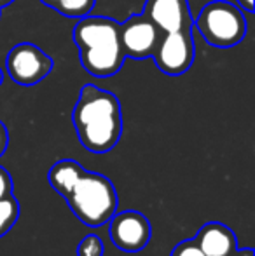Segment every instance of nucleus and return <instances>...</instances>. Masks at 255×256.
<instances>
[{
	"mask_svg": "<svg viewBox=\"0 0 255 256\" xmlns=\"http://www.w3.org/2000/svg\"><path fill=\"white\" fill-rule=\"evenodd\" d=\"M75 132L86 150L107 154L119 143L123 134V112L114 92L93 84L82 86L72 112Z\"/></svg>",
	"mask_w": 255,
	"mask_h": 256,
	"instance_id": "nucleus-1",
	"label": "nucleus"
},
{
	"mask_svg": "<svg viewBox=\"0 0 255 256\" xmlns=\"http://www.w3.org/2000/svg\"><path fill=\"white\" fill-rule=\"evenodd\" d=\"M72 37L89 75L107 78L121 72L126 56L119 40V23L105 16H84L74 26Z\"/></svg>",
	"mask_w": 255,
	"mask_h": 256,
	"instance_id": "nucleus-2",
	"label": "nucleus"
},
{
	"mask_svg": "<svg viewBox=\"0 0 255 256\" xmlns=\"http://www.w3.org/2000/svg\"><path fill=\"white\" fill-rule=\"evenodd\" d=\"M68 208L88 226H102L117 211L119 199L112 182L98 172L82 171L65 194Z\"/></svg>",
	"mask_w": 255,
	"mask_h": 256,
	"instance_id": "nucleus-3",
	"label": "nucleus"
},
{
	"mask_svg": "<svg viewBox=\"0 0 255 256\" xmlns=\"http://www.w3.org/2000/svg\"><path fill=\"white\" fill-rule=\"evenodd\" d=\"M192 26H196L208 46L218 49L234 48L241 44L246 35L245 14L238 6L227 0L208 2L196 20H192Z\"/></svg>",
	"mask_w": 255,
	"mask_h": 256,
	"instance_id": "nucleus-4",
	"label": "nucleus"
},
{
	"mask_svg": "<svg viewBox=\"0 0 255 256\" xmlns=\"http://www.w3.org/2000/svg\"><path fill=\"white\" fill-rule=\"evenodd\" d=\"M53 58L32 42L14 46L6 58V70L9 77L23 88H32L44 80L53 72Z\"/></svg>",
	"mask_w": 255,
	"mask_h": 256,
	"instance_id": "nucleus-5",
	"label": "nucleus"
},
{
	"mask_svg": "<svg viewBox=\"0 0 255 256\" xmlns=\"http://www.w3.org/2000/svg\"><path fill=\"white\" fill-rule=\"evenodd\" d=\"M196 48H194L192 28L163 34L152 52L156 66L170 77H178L189 72L194 63Z\"/></svg>",
	"mask_w": 255,
	"mask_h": 256,
	"instance_id": "nucleus-6",
	"label": "nucleus"
},
{
	"mask_svg": "<svg viewBox=\"0 0 255 256\" xmlns=\"http://www.w3.org/2000/svg\"><path fill=\"white\" fill-rule=\"evenodd\" d=\"M163 32L145 16L133 14L124 23H119V40L126 58L147 60L152 56Z\"/></svg>",
	"mask_w": 255,
	"mask_h": 256,
	"instance_id": "nucleus-7",
	"label": "nucleus"
},
{
	"mask_svg": "<svg viewBox=\"0 0 255 256\" xmlns=\"http://www.w3.org/2000/svg\"><path fill=\"white\" fill-rule=\"evenodd\" d=\"M110 240L126 253H138L145 250L152 236L150 223L142 212L124 211L110 218Z\"/></svg>",
	"mask_w": 255,
	"mask_h": 256,
	"instance_id": "nucleus-8",
	"label": "nucleus"
},
{
	"mask_svg": "<svg viewBox=\"0 0 255 256\" xmlns=\"http://www.w3.org/2000/svg\"><path fill=\"white\" fill-rule=\"evenodd\" d=\"M143 14L163 34L192 28V12L189 0H147Z\"/></svg>",
	"mask_w": 255,
	"mask_h": 256,
	"instance_id": "nucleus-9",
	"label": "nucleus"
},
{
	"mask_svg": "<svg viewBox=\"0 0 255 256\" xmlns=\"http://www.w3.org/2000/svg\"><path fill=\"white\" fill-rule=\"evenodd\" d=\"M194 242L206 256H232V253L238 250L234 232L217 222L201 226L197 236L194 237Z\"/></svg>",
	"mask_w": 255,
	"mask_h": 256,
	"instance_id": "nucleus-10",
	"label": "nucleus"
},
{
	"mask_svg": "<svg viewBox=\"0 0 255 256\" xmlns=\"http://www.w3.org/2000/svg\"><path fill=\"white\" fill-rule=\"evenodd\" d=\"M84 171L81 164L77 160H72V158H63V160H58L51 169H49L48 180L51 183V186L60 194V196H65L68 192V188L72 186V183L75 182L81 172Z\"/></svg>",
	"mask_w": 255,
	"mask_h": 256,
	"instance_id": "nucleus-11",
	"label": "nucleus"
},
{
	"mask_svg": "<svg viewBox=\"0 0 255 256\" xmlns=\"http://www.w3.org/2000/svg\"><path fill=\"white\" fill-rule=\"evenodd\" d=\"M95 4L96 0H60L55 10L65 18H70V20H81V18L91 14V10L95 9Z\"/></svg>",
	"mask_w": 255,
	"mask_h": 256,
	"instance_id": "nucleus-12",
	"label": "nucleus"
},
{
	"mask_svg": "<svg viewBox=\"0 0 255 256\" xmlns=\"http://www.w3.org/2000/svg\"><path fill=\"white\" fill-rule=\"evenodd\" d=\"M20 218V202L14 196L0 199V237H4Z\"/></svg>",
	"mask_w": 255,
	"mask_h": 256,
	"instance_id": "nucleus-13",
	"label": "nucleus"
},
{
	"mask_svg": "<svg viewBox=\"0 0 255 256\" xmlns=\"http://www.w3.org/2000/svg\"><path fill=\"white\" fill-rule=\"evenodd\" d=\"M103 253H105L103 240L95 234L86 236L77 246V256H103Z\"/></svg>",
	"mask_w": 255,
	"mask_h": 256,
	"instance_id": "nucleus-14",
	"label": "nucleus"
},
{
	"mask_svg": "<svg viewBox=\"0 0 255 256\" xmlns=\"http://www.w3.org/2000/svg\"><path fill=\"white\" fill-rule=\"evenodd\" d=\"M171 256H206L203 251L199 250L194 239H189V240H182L175 246V250L171 251Z\"/></svg>",
	"mask_w": 255,
	"mask_h": 256,
	"instance_id": "nucleus-15",
	"label": "nucleus"
},
{
	"mask_svg": "<svg viewBox=\"0 0 255 256\" xmlns=\"http://www.w3.org/2000/svg\"><path fill=\"white\" fill-rule=\"evenodd\" d=\"M13 196V178H11L9 171L0 166V199Z\"/></svg>",
	"mask_w": 255,
	"mask_h": 256,
	"instance_id": "nucleus-16",
	"label": "nucleus"
},
{
	"mask_svg": "<svg viewBox=\"0 0 255 256\" xmlns=\"http://www.w3.org/2000/svg\"><path fill=\"white\" fill-rule=\"evenodd\" d=\"M7 145H9V132H7L6 124L0 120V157L6 154Z\"/></svg>",
	"mask_w": 255,
	"mask_h": 256,
	"instance_id": "nucleus-17",
	"label": "nucleus"
},
{
	"mask_svg": "<svg viewBox=\"0 0 255 256\" xmlns=\"http://www.w3.org/2000/svg\"><path fill=\"white\" fill-rule=\"evenodd\" d=\"M238 2V7L241 10H246V12H253V0H236Z\"/></svg>",
	"mask_w": 255,
	"mask_h": 256,
	"instance_id": "nucleus-18",
	"label": "nucleus"
},
{
	"mask_svg": "<svg viewBox=\"0 0 255 256\" xmlns=\"http://www.w3.org/2000/svg\"><path fill=\"white\" fill-rule=\"evenodd\" d=\"M232 256H253V251L250 248H241V250H236Z\"/></svg>",
	"mask_w": 255,
	"mask_h": 256,
	"instance_id": "nucleus-19",
	"label": "nucleus"
},
{
	"mask_svg": "<svg viewBox=\"0 0 255 256\" xmlns=\"http://www.w3.org/2000/svg\"><path fill=\"white\" fill-rule=\"evenodd\" d=\"M41 2L44 4V6L51 7V9H55V7H56V4H58L60 0H41Z\"/></svg>",
	"mask_w": 255,
	"mask_h": 256,
	"instance_id": "nucleus-20",
	"label": "nucleus"
},
{
	"mask_svg": "<svg viewBox=\"0 0 255 256\" xmlns=\"http://www.w3.org/2000/svg\"><path fill=\"white\" fill-rule=\"evenodd\" d=\"M14 0H0V9H2V7H7V6H11V4H13Z\"/></svg>",
	"mask_w": 255,
	"mask_h": 256,
	"instance_id": "nucleus-21",
	"label": "nucleus"
},
{
	"mask_svg": "<svg viewBox=\"0 0 255 256\" xmlns=\"http://www.w3.org/2000/svg\"><path fill=\"white\" fill-rule=\"evenodd\" d=\"M2 80H4V70L0 68V86H2Z\"/></svg>",
	"mask_w": 255,
	"mask_h": 256,
	"instance_id": "nucleus-22",
	"label": "nucleus"
}]
</instances>
